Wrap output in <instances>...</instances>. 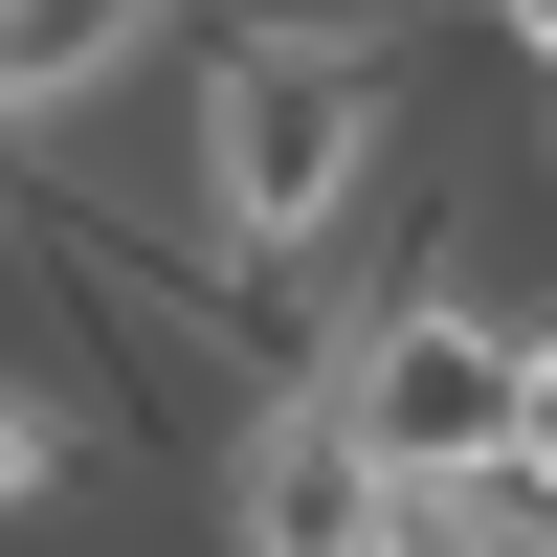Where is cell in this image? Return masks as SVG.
I'll return each mask as SVG.
<instances>
[{
  "label": "cell",
  "instance_id": "obj_1",
  "mask_svg": "<svg viewBox=\"0 0 557 557\" xmlns=\"http://www.w3.org/2000/svg\"><path fill=\"white\" fill-rule=\"evenodd\" d=\"M178 178H201V246L246 268H335V246H401V23H290V0H246V23L201 45V89H178Z\"/></svg>",
  "mask_w": 557,
  "mask_h": 557
},
{
  "label": "cell",
  "instance_id": "obj_8",
  "mask_svg": "<svg viewBox=\"0 0 557 557\" xmlns=\"http://www.w3.org/2000/svg\"><path fill=\"white\" fill-rule=\"evenodd\" d=\"M491 45H535V67H557V0H491Z\"/></svg>",
  "mask_w": 557,
  "mask_h": 557
},
{
  "label": "cell",
  "instance_id": "obj_5",
  "mask_svg": "<svg viewBox=\"0 0 557 557\" xmlns=\"http://www.w3.org/2000/svg\"><path fill=\"white\" fill-rule=\"evenodd\" d=\"M67 469H89V401L45 380V357H0V535H23L45 491H67Z\"/></svg>",
  "mask_w": 557,
  "mask_h": 557
},
{
  "label": "cell",
  "instance_id": "obj_3",
  "mask_svg": "<svg viewBox=\"0 0 557 557\" xmlns=\"http://www.w3.org/2000/svg\"><path fill=\"white\" fill-rule=\"evenodd\" d=\"M201 513H223V557H401V469L290 380V401H246V424H223Z\"/></svg>",
  "mask_w": 557,
  "mask_h": 557
},
{
  "label": "cell",
  "instance_id": "obj_6",
  "mask_svg": "<svg viewBox=\"0 0 557 557\" xmlns=\"http://www.w3.org/2000/svg\"><path fill=\"white\" fill-rule=\"evenodd\" d=\"M401 557H557V513L513 469H469V491H401Z\"/></svg>",
  "mask_w": 557,
  "mask_h": 557
},
{
  "label": "cell",
  "instance_id": "obj_2",
  "mask_svg": "<svg viewBox=\"0 0 557 557\" xmlns=\"http://www.w3.org/2000/svg\"><path fill=\"white\" fill-rule=\"evenodd\" d=\"M312 401H335L401 491H469V469H513V312H491L469 268H401V290L335 335V380H312Z\"/></svg>",
  "mask_w": 557,
  "mask_h": 557
},
{
  "label": "cell",
  "instance_id": "obj_10",
  "mask_svg": "<svg viewBox=\"0 0 557 557\" xmlns=\"http://www.w3.org/2000/svg\"><path fill=\"white\" fill-rule=\"evenodd\" d=\"M535 157H557V67H535Z\"/></svg>",
  "mask_w": 557,
  "mask_h": 557
},
{
  "label": "cell",
  "instance_id": "obj_9",
  "mask_svg": "<svg viewBox=\"0 0 557 557\" xmlns=\"http://www.w3.org/2000/svg\"><path fill=\"white\" fill-rule=\"evenodd\" d=\"M157 23H246V0H157Z\"/></svg>",
  "mask_w": 557,
  "mask_h": 557
},
{
  "label": "cell",
  "instance_id": "obj_7",
  "mask_svg": "<svg viewBox=\"0 0 557 557\" xmlns=\"http://www.w3.org/2000/svg\"><path fill=\"white\" fill-rule=\"evenodd\" d=\"M513 491L557 513V312H513Z\"/></svg>",
  "mask_w": 557,
  "mask_h": 557
},
{
  "label": "cell",
  "instance_id": "obj_4",
  "mask_svg": "<svg viewBox=\"0 0 557 557\" xmlns=\"http://www.w3.org/2000/svg\"><path fill=\"white\" fill-rule=\"evenodd\" d=\"M157 45H201V23H157V0H0V134H23V112H89V89H134Z\"/></svg>",
  "mask_w": 557,
  "mask_h": 557
}]
</instances>
